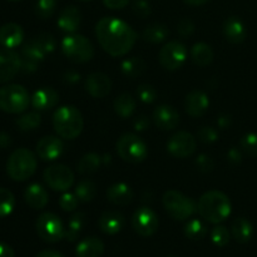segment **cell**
Returning a JSON list of instances; mask_svg holds the SVG:
<instances>
[{
  "label": "cell",
  "instance_id": "1",
  "mask_svg": "<svg viewBox=\"0 0 257 257\" xmlns=\"http://www.w3.org/2000/svg\"><path fill=\"white\" fill-rule=\"evenodd\" d=\"M95 37L110 57L128 54L137 43L138 34L128 23L115 17H104L95 25Z\"/></svg>",
  "mask_w": 257,
  "mask_h": 257
},
{
  "label": "cell",
  "instance_id": "2",
  "mask_svg": "<svg viewBox=\"0 0 257 257\" xmlns=\"http://www.w3.org/2000/svg\"><path fill=\"white\" fill-rule=\"evenodd\" d=\"M232 211V205L226 193L212 190L203 193L197 202V212L207 222L218 225L227 220Z\"/></svg>",
  "mask_w": 257,
  "mask_h": 257
},
{
  "label": "cell",
  "instance_id": "3",
  "mask_svg": "<svg viewBox=\"0 0 257 257\" xmlns=\"http://www.w3.org/2000/svg\"><path fill=\"white\" fill-rule=\"evenodd\" d=\"M53 128L60 138L75 140L84 128V119L79 109L74 105H63L53 114Z\"/></svg>",
  "mask_w": 257,
  "mask_h": 257
},
{
  "label": "cell",
  "instance_id": "4",
  "mask_svg": "<svg viewBox=\"0 0 257 257\" xmlns=\"http://www.w3.org/2000/svg\"><path fill=\"white\" fill-rule=\"evenodd\" d=\"M38 160L34 152L28 148H18L9 156L7 162L8 176L13 181L24 182L35 173Z\"/></svg>",
  "mask_w": 257,
  "mask_h": 257
},
{
  "label": "cell",
  "instance_id": "5",
  "mask_svg": "<svg viewBox=\"0 0 257 257\" xmlns=\"http://www.w3.org/2000/svg\"><path fill=\"white\" fill-rule=\"evenodd\" d=\"M60 47L65 58L77 64L88 63L95 54L94 45L92 44V42L84 35L77 33L68 34L67 37L63 38Z\"/></svg>",
  "mask_w": 257,
  "mask_h": 257
},
{
  "label": "cell",
  "instance_id": "6",
  "mask_svg": "<svg viewBox=\"0 0 257 257\" xmlns=\"http://www.w3.org/2000/svg\"><path fill=\"white\" fill-rule=\"evenodd\" d=\"M162 205L166 212L176 221H186L197 212V203L176 190H168L163 193Z\"/></svg>",
  "mask_w": 257,
  "mask_h": 257
},
{
  "label": "cell",
  "instance_id": "7",
  "mask_svg": "<svg viewBox=\"0 0 257 257\" xmlns=\"http://www.w3.org/2000/svg\"><path fill=\"white\" fill-rule=\"evenodd\" d=\"M32 102V97L23 85L8 84L0 88V110L9 114L25 112Z\"/></svg>",
  "mask_w": 257,
  "mask_h": 257
},
{
  "label": "cell",
  "instance_id": "8",
  "mask_svg": "<svg viewBox=\"0 0 257 257\" xmlns=\"http://www.w3.org/2000/svg\"><path fill=\"white\" fill-rule=\"evenodd\" d=\"M117 153L123 161L128 163L143 162L148 156V147L145 141L135 133H124L117 141Z\"/></svg>",
  "mask_w": 257,
  "mask_h": 257
},
{
  "label": "cell",
  "instance_id": "9",
  "mask_svg": "<svg viewBox=\"0 0 257 257\" xmlns=\"http://www.w3.org/2000/svg\"><path fill=\"white\" fill-rule=\"evenodd\" d=\"M38 236L48 243H57L64 238L65 228L62 220L53 212H43L35 222Z\"/></svg>",
  "mask_w": 257,
  "mask_h": 257
},
{
  "label": "cell",
  "instance_id": "10",
  "mask_svg": "<svg viewBox=\"0 0 257 257\" xmlns=\"http://www.w3.org/2000/svg\"><path fill=\"white\" fill-rule=\"evenodd\" d=\"M43 180L50 190L55 192H67L74 185V173L68 166L55 163L49 166L43 172Z\"/></svg>",
  "mask_w": 257,
  "mask_h": 257
},
{
  "label": "cell",
  "instance_id": "11",
  "mask_svg": "<svg viewBox=\"0 0 257 257\" xmlns=\"http://www.w3.org/2000/svg\"><path fill=\"white\" fill-rule=\"evenodd\" d=\"M187 55L188 50L183 43L178 40H171L161 48L158 59H160V64L166 70L173 72L182 68V65L187 60Z\"/></svg>",
  "mask_w": 257,
  "mask_h": 257
},
{
  "label": "cell",
  "instance_id": "12",
  "mask_svg": "<svg viewBox=\"0 0 257 257\" xmlns=\"http://www.w3.org/2000/svg\"><path fill=\"white\" fill-rule=\"evenodd\" d=\"M197 148V140L192 133L187 131H180L175 133L167 142V151L172 157L187 158L196 152Z\"/></svg>",
  "mask_w": 257,
  "mask_h": 257
},
{
  "label": "cell",
  "instance_id": "13",
  "mask_svg": "<svg viewBox=\"0 0 257 257\" xmlns=\"http://www.w3.org/2000/svg\"><path fill=\"white\" fill-rule=\"evenodd\" d=\"M132 227L142 237H150L157 232L160 227V220L158 216L150 207L137 208L132 216Z\"/></svg>",
  "mask_w": 257,
  "mask_h": 257
},
{
  "label": "cell",
  "instance_id": "14",
  "mask_svg": "<svg viewBox=\"0 0 257 257\" xmlns=\"http://www.w3.org/2000/svg\"><path fill=\"white\" fill-rule=\"evenodd\" d=\"M22 69V59L14 49L0 48V84L8 83Z\"/></svg>",
  "mask_w": 257,
  "mask_h": 257
},
{
  "label": "cell",
  "instance_id": "15",
  "mask_svg": "<svg viewBox=\"0 0 257 257\" xmlns=\"http://www.w3.org/2000/svg\"><path fill=\"white\" fill-rule=\"evenodd\" d=\"M84 88L88 94L93 98H105L112 90V80L102 72H94L85 79Z\"/></svg>",
  "mask_w": 257,
  "mask_h": 257
},
{
  "label": "cell",
  "instance_id": "16",
  "mask_svg": "<svg viewBox=\"0 0 257 257\" xmlns=\"http://www.w3.org/2000/svg\"><path fill=\"white\" fill-rule=\"evenodd\" d=\"M153 123L156 127L162 131H173L180 125L181 117L180 113L173 107L167 104L160 105L153 110L152 114Z\"/></svg>",
  "mask_w": 257,
  "mask_h": 257
},
{
  "label": "cell",
  "instance_id": "17",
  "mask_svg": "<svg viewBox=\"0 0 257 257\" xmlns=\"http://www.w3.org/2000/svg\"><path fill=\"white\" fill-rule=\"evenodd\" d=\"M63 141L55 136H45L37 143V156L42 161H55L63 155Z\"/></svg>",
  "mask_w": 257,
  "mask_h": 257
},
{
  "label": "cell",
  "instance_id": "18",
  "mask_svg": "<svg viewBox=\"0 0 257 257\" xmlns=\"http://www.w3.org/2000/svg\"><path fill=\"white\" fill-rule=\"evenodd\" d=\"M210 108V99L203 90H192L185 99V110L190 117L200 118L207 113Z\"/></svg>",
  "mask_w": 257,
  "mask_h": 257
},
{
  "label": "cell",
  "instance_id": "19",
  "mask_svg": "<svg viewBox=\"0 0 257 257\" xmlns=\"http://www.w3.org/2000/svg\"><path fill=\"white\" fill-rule=\"evenodd\" d=\"M20 59H22V72L34 73L37 72L40 63L45 59V54L30 40L25 43L20 52Z\"/></svg>",
  "mask_w": 257,
  "mask_h": 257
},
{
  "label": "cell",
  "instance_id": "20",
  "mask_svg": "<svg viewBox=\"0 0 257 257\" xmlns=\"http://www.w3.org/2000/svg\"><path fill=\"white\" fill-rule=\"evenodd\" d=\"M223 35L231 44H240L245 42L247 37V29L242 20L238 17H230L225 20L222 27Z\"/></svg>",
  "mask_w": 257,
  "mask_h": 257
},
{
  "label": "cell",
  "instance_id": "21",
  "mask_svg": "<svg viewBox=\"0 0 257 257\" xmlns=\"http://www.w3.org/2000/svg\"><path fill=\"white\" fill-rule=\"evenodd\" d=\"M24 30L17 23H7L0 27V45L8 49H14L22 45Z\"/></svg>",
  "mask_w": 257,
  "mask_h": 257
},
{
  "label": "cell",
  "instance_id": "22",
  "mask_svg": "<svg viewBox=\"0 0 257 257\" xmlns=\"http://www.w3.org/2000/svg\"><path fill=\"white\" fill-rule=\"evenodd\" d=\"M58 102H59V94H58L57 90L50 87H44L35 90L30 104L33 105L35 110L43 112V110H49L54 108L58 104Z\"/></svg>",
  "mask_w": 257,
  "mask_h": 257
},
{
  "label": "cell",
  "instance_id": "23",
  "mask_svg": "<svg viewBox=\"0 0 257 257\" xmlns=\"http://www.w3.org/2000/svg\"><path fill=\"white\" fill-rule=\"evenodd\" d=\"M124 225V216L118 211H105L98 221L99 230L105 235H117L123 230Z\"/></svg>",
  "mask_w": 257,
  "mask_h": 257
},
{
  "label": "cell",
  "instance_id": "24",
  "mask_svg": "<svg viewBox=\"0 0 257 257\" xmlns=\"http://www.w3.org/2000/svg\"><path fill=\"white\" fill-rule=\"evenodd\" d=\"M57 23L60 30L68 34H73L79 29L80 23H82V13L77 7L70 5L60 12Z\"/></svg>",
  "mask_w": 257,
  "mask_h": 257
},
{
  "label": "cell",
  "instance_id": "25",
  "mask_svg": "<svg viewBox=\"0 0 257 257\" xmlns=\"http://www.w3.org/2000/svg\"><path fill=\"white\" fill-rule=\"evenodd\" d=\"M24 200L33 210H43L49 202V195L40 183H32L25 188Z\"/></svg>",
  "mask_w": 257,
  "mask_h": 257
},
{
  "label": "cell",
  "instance_id": "26",
  "mask_svg": "<svg viewBox=\"0 0 257 257\" xmlns=\"http://www.w3.org/2000/svg\"><path fill=\"white\" fill-rule=\"evenodd\" d=\"M135 193L124 182H117L108 187L107 200L115 206H127L132 202Z\"/></svg>",
  "mask_w": 257,
  "mask_h": 257
},
{
  "label": "cell",
  "instance_id": "27",
  "mask_svg": "<svg viewBox=\"0 0 257 257\" xmlns=\"http://www.w3.org/2000/svg\"><path fill=\"white\" fill-rule=\"evenodd\" d=\"M104 243L98 237H87L80 241L75 247L77 257H102Z\"/></svg>",
  "mask_w": 257,
  "mask_h": 257
},
{
  "label": "cell",
  "instance_id": "28",
  "mask_svg": "<svg viewBox=\"0 0 257 257\" xmlns=\"http://www.w3.org/2000/svg\"><path fill=\"white\" fill-rule=\"evenodd\" d=\"M231 235L238 243H247L253 236V226L247 218L237 217L231 225Z\"/></svg>",
  "mask_w": 257,
  "mask_h": 257
},
{
  "label": "cell",
  "instance_id": "29",
  "mask_svg": "<svg viewBox=\"0 0 257 257\" xmlns=\"http://www.w3.org/2000/svg\"><path fill=\"white\" fill-rule=\"evenodd\" d=\"M191 59L198 67H207L212 63L215 54H213V50L207 43H196L192 48H191Z\"/></svg>",
  "mask_w": 257,
  "mask_h": 257
},
{
  "label": "cell",
  "instance_id": "30",
  "mask_svg": "<svg viewBox=\"0 0 257 257\" xmlns=\"http://www.w3.org/2000/svg\"><path fill=\"white\" fill-rule=\"evenodd\" d=\"M136 107H137V104H136L135 98L130 93H122V94L115 98L114 103H113L115 114L118 117L123 118V119L132 117L136 110Z\"/></svg>",
  "mask_w": 257,
  "mask_h": 257
},
{
  "label": "cell",
  "instance_id": "31",
  "mask_svg": "<svg viewBox=\"0 0 257 257\" xmlns=\"http://www.w3.org/2000/svg\"><path fill=\"white\" fill-rule=\"evenodd\" d=\"M170 37V30L162 23H152L147 25L142 33V38L148 43L152 44H160L167 40Z\"/></svg>",
  "mask_w": 257,
  "mask_h": 257
},
{
  "label": "cell",
  "instance_id": "32",
  "mask_svg": "<svg viewBox=\"0 0 257 257\" xmlns=\"http://www.w3.org/2000/svg\"><path fill=\"white\" fill-rule=\"evenodd\" d=\"M146 68H147V65H146L145 60L138 57L127 58L120 63V72L124 77L130 78V79H136L140 75H142Z\"/></svg>",
  "mask_w": 257,
  "mask_h": 257
},
{
  "label": "cell",
  "instance_id": "33",
  "mask_svg": "<svg viewBox=\"0 0 257 257\" xmlns=\"http://www.w3.org/2000/svg\"><path fill=\"white\" fill-rule=\"evenodd\" d=\"M87 221V215L84 212H77L69 218L68 221V226L65 228L64 238H67L69 242H75L79 237L80 232H82L83 227Z\"/></svg>",
  "mask_w": 257,
  "mask_h": 257
},
{
  "label": "cell",
  "instance_id": "34",
  "mask_svg": "<svg viewBox=\"0 0 257 257\" xmlns=\"http://www.w3.org/2000/svg\"><path fill=\"white\" fill-rule=\"evenodd\" d=\"M102 165V157L98 153L90 152L83 156L77 165V171L80 175H92L97 172Z\"/></svg>",
  "mask_w": 257,
  "mask_h": 257
},
{
  "label": "cell",
  "instance_id": "35",
  "mask_svg": "<svg viewBox=\"0 0 257 257\" xmlns=\"http://www.w3.org/2000/svg\"><path fill=\"white\" fill-rule=\"evenodd\" d=\"M97 185L92 180H82L75 186L74 193L80 202H92L97 196Z\"/></svg>",
  "mask_w": 257,
  "mask_h": 257
},
{
  "label": "cell",
  "instance_id": "36",
  "mask_svg": "<svg viewBox=\"0 0 257 257\" xmlns=\"http://www.w3.org/2000/svg\"><path fill=\"white\" fill-rule=\"evenodd\" d=\"M185 236L190 240L198 241L202 240L207 235V226L201 220H191L185 226Z\"/></svg>",
  "mask_w": 257,
  "mask_h": 257
},
{
  "label": "cell",
  "instance_id": "37",
  "mask_svg": "<svg viewBox=\"0 0 257 257\" xmlns=\"http://www.w3.org/2000/svg\"><path fill=\"white\" fill-rule=\"evenodd\" d=\"M42 123V117L38 112H29L20 115L17 119V127L22 132H30L37 130Z\"/></svg>",
  "mask_w": 257,
  "mask_h": 257
},
{
  "label": "cell",
  "instance_id": "38",
  "mask_svg": "<svg viewBox=\"0 0 257 257\" xmlns=\"http://www.w3.org/2000/svg\"><path fill=\"white\" fill-rule=\"evenodd\" d=\"M32 42L34 43L45 55L54 52L55 47H57V40H55V38L53 37V34H50V33H40L37 37L33 38Z\"/></svg>",
  "mask_w": 257,
  "mask_h": 257
},
{
  "label": "cell",
  "instance_id": "39",
  "mask_svg": "<svg viewBox=\"0 0 257 257\" xmlns=\"http://www.w3.org/2000/svg\"><path fill=\"white\" fill-rule=\"evenodd\" d=\"M15 207V197L12 191L0 187V218L7 217Z\"/></svg>",
  "mask_w": 257,
  "mask_h": 257
},
{
  "label": "cell",
  "instance_id": "40",
  "mask_svg": "<svg viewBox=\"0 0 257 257\" xmlns=\"http://www.w3.org/2000/svg\"><path fill=\"white\" fill-rule=\"evenodd\" d=\"M57 9V0H37L35 3V14L40 19H48L54 14Z\"/></svg>",
  "mask_w": 257,
  "mask_h": 257
},
{
  "label": "cell",
  "instance_id": "41",
  "mask_svg": "<svg viewBox=\"0 0 257 257\" xmlns=\"http://www.w3.org/2000/svg\"><path fill=\"white\" fill-rule=\"evenodd\" d=\"M230 231L225 226H216L212 231H211V240H212L213 245L218 246V247H225L230 242Z\"/></svg>",
  "mask_w": 257,
  "mask_h": 257
},
{
  "label": "cell",
  "instance_id": "42",
  "mask_svg": "<svg viewBox=\"0 0 257 257\" xmlns=\"http://www.w3.org/2000/svg\"><path fill=\"white\" fill-rule=\"evenodd\" d=\"M240 147L250 157H257V133H247L240 141Z\"/></svg>",
  "mask_w": 257,
  "mask_h": 257
},
{
  "label": "cell",
  "instance_id": "43",
  "mask_svg": "<svg viewBox=\"0 0 257 257\" xmlns=\"http://www.w3.org/2000/svg\"><path fill=\"white\" fill-rule=\"evenodd\" d=\"M80 201L78 200V197L75 196V193L70 192H64L59 198V206L63 211L65 212H73L78 208Z\"/></svg>",
  "mask_w": 257,
  "mask_h": 257
},
{
  "label": "cell",
  "instance_id": "44",
  "mask_svg": "<svg viewBox=\"0 0 257 257\" xmlns=\"http://www.w3.org/2000/svg\"><path fill=\"white\" fill-rule=\"evenodd\" d=\"M137 95L141 102L151 104L157 99V90L150 84H141L137 89Z\"/></svg>",
  "mask_w": 257,
  "mask_h": 257
},
{
  "label": "cell",
  "instance_id": "45",
  "mask_svg": "<svg viewBox=\"0 0 257 257\" xmlns=\"http://www.w3.org/2000/svg\"><path fill=\"white\" fill-rule=\"evenodd\" d=\"M197 138L203 143H213L218 140V131L213 127L205 125L198 130Z\"/></svg>",
  "mask_w": 257,
  "mask_h": 257
},
{
  "label": "cell",
  "instance_id": "46",
  "mask_svg": "<svg viewBox=\"0 0 257 257\" xmlns=\"http://www.w3.org/2000/svg\"><path fill=\"white\" fill-rule=\"evenodd\" d=\"M195 165L196 167L198 168V171L202 173H210L212 172L213 168H215V162H213V160L208 155H205V153L197 156V158H196L195 161Z\"/></svg>",
  "mask_w": 257,
  "mask_h": 257
},
{
  "label": "cell",
  "instance_id": "47",
  "mask_svg": "<svg viewBox=\"0 0 257 257\" xmlns=\"http://www.w3.org/2000/svg\"><path fill=\"white\" fill-rule=\"evenodd\" d=\"M132 12L136 17L145 19L151 14V5L146 0H136L132 5Z\"/></svg>",
  "mask_w": 257,
  "mask_h": 257
},
{
  "label": "cell",
  "instance_id": "48",
  "mask_svg": "<svg viewBox=\"0 0 257 257\" xmlns=\"http://www.w3.org/2000/svg\"><path fill=\"white\" fill-rule=\"evenodd\" d=\"M178 34L182 38H188L190 35L193 34L195 32V23L190 19V18H183L180 20L177 27Z\"/></svg>",
  "mask_w": 257,
  "mask_h": 257
},
{
  "label": "cell",
  "instance_id": "49",
  "mask_svg": "<svg viewBox=\"0 0 257 257\" xmlns=\"http://www.w3.org/2000/svg\"><path fill=\"white\" fill-rule=\"evenodd\" d=\"M227 160L228 162L232 163V165H238L242 161V152H241L240 148L237 147H232L230 151L227 152Z\"/></svg>",
  "mask_w": 257,
  "mask_h": 257
},
{
  "label": "cell",
  "instance_id": "50",
  "mask_svg": "<svg viewBox=\"0 0 257 257\" xmlns=\"http://www.w3.org/2000/svg\"><path fill=\"white\" fill-rule=\"evenodd\" d=\"M130 2L131 0H103V4H104L108 9L118 10L127 7V5L130 4Z\"/></svg>",
  "mask_w": 257,
  "mask_h": 257
},
{
  "label": "cell",
  "instance_id": "51",
  "mask_svg": "<svg viewBox=\"0 0 257 257\" xmlns=\"http://www.w3.org/2000/svg\"><path fill=\"white\" fill-rule=\"evenodd\" d=\"M133 127H135V130L137 131V132H143V131H146L150 127V119H148V117H146V115H140V117L136 118L135 122H133Z\"/></svg>",
  "mask_w": 257,
  "mask_h": 257
},
{
  "label": "cell",
  "instance_id": "52",
  "mask_svg": "<svg viewBox=\"0 0 257 257\" xmlns=\"http://www.w3.org/2000/svg\"><path fill=\"white\" fill-rule=\"evenodd\" d=\"M80 79V74L78 72H75V70H69V72H67L64 74V80L67 83H69V84H75L77 82H79Z\"/></svg>",
  "mask_w": 257,
  "mask_h": 257
},
{
  "label": "cell",
  "instance_id": "53",
  "mask_svg": "<svg viewBox=\"0 0 257 257\" xmlns=\"http://www.w3.org/2000/svg\"><path fill=\"white\" fill-rule=\"evenodd\" d=\"M0 257H15L14 250L7 243L0 242Z\"/></svg>",
  "mask_w": 257,
  "mask_h": 257
},
{
  "label": "cell",
  "instance_id": "54",
  "mask_svg": "<svg viewBox=\"0 0 257 257\" xmlns=\"http://www.w3.org/2000/svg\"><path fill=\"white\" fill-rule=\"evenodd\" d=\"M231 123H232V120H231L230 115L222 114V115H220L217 119V124L221 130H227V128L231 125Z\"/></svg>",
  "mask_w": 257,
  "mask_h": 257
},
{
  "label": "cell",
  "instance_id": "55",
  "mask_svg": "<svg viewBox=\"0 0 257 257\" xmlns=\"http://www.w3.org/2000/svg\"><path fill=\"white\" fill-rule=\"evenodd\" d=\"M12 145V138L8 133L0 132V150H5Z\"/></svg>",
  "mask_w": 257,
  "mask_h": 257
},
{
  "label": "cell",
  "instance_id": "56",
  "mask_svg": "<svg viewBox=\"0 0 257 257\" xmlns=\"http://www.w3.org/2000/svg\"><path fill=\"white\" fill-rule=\"evenodd\" d=\"M37 257H64L59 251L55 250H43L38 253Z\"/></svg>",
  "mask_w": 257,
  "mask_h": 257
},
{
  "label": "cell",
  "instance_id": "57",
  "mask_svg": "<svg viewBox=\"0 0 257 257\" xmlns=\"http://www.w3.org/2000/svg\"><path fill=\"white\" fill-rule=\"evenodd\" d=\"M187 5H192V7H200V5L206 4L208 0H183Z\"/></svg>",
  "mask_w": 257,
  "mask_h": 257
},
{
  "label": "cell",
  "instance_id": "58",
  "mask_svg": "<svg viewBox=\"0 0 257 257\" xmlns=\"http://www.w3.org/2000/svg\"><path fill=\"white\" fill-rule=\"evenodd\" d=\"M79 2H84V3H87V2H90V0H79Z\"/></svg>",
  "mask_w": 257,
  "mask_h": 257
},
{
  "label": "cell",
  "instance_id": "59",
  "mask_svg": "<svg viewBox=\"0 0 257 257\" xmlns=\"http://www.w3.org/2000/svg\"><path fill=\"white\" fill-rule=\"evenodd\" d=\"M10 2H19V0H10Z\"/></svg>",
  "mask_w": 257,
  "mask_h": 257
}]
</instances>
